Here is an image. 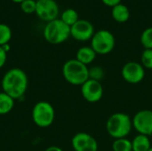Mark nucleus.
<instances>
[{
  "label": "nucleus",
  "instance_id": "nucleus-17",
  "mask_svg": "<svg viewBox=\"0 0 152 151\" xmlns=\"http://www.w3.org/2000/svg\"><path fill=\"white\" fill-rule=\"evenodd\" d=\"M61 20L65 24L71 27L79 20V17H78V13L76 10H74L72 8H69L62 12V13L61 15Z\"/></svg>",
  "mask_w": 152,
  "mask_h": 151
},
{
  "label": "nucleus",
  "instance_id": "nucleus-16",
  "mask_svg": "<svg viewBox=\"0 0 152 151\" xmlns=\"http://www.w3.org/2000/svg\"><path fill=\"white\" fill-rule=\"evenodd\" d=\"M15 100L4 92L0 93V115L10 113L14 108Z\"/></svg>",
  "mask_w": 152,
  "mask_h": 151
},
{
  "label": "nucleus",
  "instance_id": "nucleus-14",
  "mask_svg": "<svg viewBox=\"0 0 152 151\" xmlns=\"http://www.w3.org/2000/svg\"><path fill=\"white\" fill-rule=\"evenodd\" d=\"M96 53L91 46H83L79 48L76 54V59L85 65L91 64L96 58Z\"/></svg>",
  "mask_w": 152,
  "mask_h": 151
},
{
  "label": "nucleus",
  "instance_id": "nucleus-20",
  "mask_svg": "<svg viewBox=\"0 0 152 151\" xmlns=\"http://www.w3.org/2000/svg\"><path fill=\"white\" fill-rule=\"evenodd\" d=\"M141 44L144 49H152V27L144 29L141 35Z\"/></svg>",
  "mask_w": 152,
  "mask_h": 151
},
{
  "label": "nucleus",
  "instance_id": "nucleus-10",
  "mask_svg": "<svg viewBox=\"0 0 152 151\" xmlns=\"http://www.w3.org/2000/svg\"><path fill=\"white\" fill-rule=\"evenodd\" d=\"M94 33V25L87 20L79 19L70 27V36L79 42L91 40Z\"/></svg>",
  "mask_w": 152,
  "mask_h": 151
},
{
  "label": "nucleus",
  "instance_id": "nucleus-28",
  "mask_svg": "<svg viewBox=\"0 0 152 151\" xmlns=\"http://www.w3.org/2000/svg\"><path fill=\"white\" fill-rule=\"evenodd\" d=\"M12 2H14V3H19V4H20L22 1H24V0H12Z\"/></svg>",
  "mask_w": 152,
  "mask_h": 151
},
{
  "label": "nucleus",
  "instance_id": "nucleus-30",
  "mask_svg": "<svg viewBox=\"0 0 152 151\" xmlns=\"http://www.w3.org/2000/svg\"><path fill=\"white\" fill-rule=\"evenodd\" d=\"M35 1H36V2H37V1H40V0H35Z\"/></svg>",
  "mask_w": 152,
  "mask_h": 151
},
{
  "label": "nucleus",
  "instance_id": "nucleus-23",
  "mask_svg": "<svg viewBox=\"0 0 152 151\" xmlns=\"http://www.w3.org/2000/svg\"><path fill=\"white\" fill-rule=\"evenodd\" d=\"M37 2L35 0H24L20 3V9L24 13L31 14L36 12Z\"/></svg>",
  "mask_w": 152,
  "mask_h": 151
},
{
  "label": "nucleus",
  "instance_id": "nucleus-11",
  "mask_svg": "<svg viewBox=\"0 0 152 151\" xmlns=\"http://www.w3.org/2000/svg\"><path fill=\"white\" fill-rule=\"evenodd\" d=\"M81 94L87 102H98L103 96V86L99 81L88 79L81 85Z\"/></svg>",
  "mask_w": 152,
  "mask_h": 151
},
{
  "label": "nucleus",
  "instance_id": "nucleus-3",
  "mask_svg": "<svg viewBox=\"0 0 152 151\" xmlns=\"http://www.w3.org/2000/svg\"><path fill=\"white\" fill-rule=\"evenodd\" d=\"M62 75L70 85L81 86L89 79V69L77 59H71L63 64Z\"/></svg>",
  "mask_w": 152,
  "mask_h": 151
},
{
  "label": "nucleus",
  "instance_id": "nucleus-29",
  "mask_svg": "<svg viewBox=\"0 0 152 151\" xmlns=\"http://www.w3.org/2000/svg\"><path fill=\"white\" fill-rule=\"evenodd\" d=\"M148 151H152V147H151V149H150V150H148Z\"/></svg>",
  "mask_w": 152,
  "mask_h": 151
},
{
  "label": "nucleus",
  "instance_id": "nucleus-27",
  "mask_svg": "<svg viewBox=\"0 0 152 151\" xmlns=\"http://www.w3.org/2000/svg\"><path fill=\"white\" fill-rule=\"evenodd\" d=\"M2 47H3V49H4V50L6 52V53H8V52L10 51V49H11V47H10V44H6L3 45Z\"/></svg>",
  "mask_w": 152,
  "mask_h": 151
},
{
  "label": "nucleus",
  "instance_id": "nucleus-7",
  "mask_svg": "<svg viewBox=\"0 0 152 151\" xmlns=\"http://www.w3.org/2000/svg\"><path fill=\"white\" fill-rule=\"evenodd\" d=\"M121 75L126 82L133 85L139 84L145 77V69L140 62L128 61L122 67Z\"/></svg>",
  "mask_w": 152,
  "mask_h": 151
},
{
  "label": "nucleus",
  "instance_id": "nucleus-5",
  "mask_svg": "<svg viewBox=\"0 0 152 151\" xmlns=\"http://www.w3.org/2000/svg\"><path fill=\"white\" fill-rule=\"evenodd\" d=\"M31 117L36 125L41 128H46L53 123L55 110L51 103L45 101H41L34 105Z\"/></svg>",
  "mask_w": 152,
  "mask_h": 151
},
{
  "label": "nucleus",
  "instance_id": "nucleus-9",
  "mask_svg": "<svg viewBox=\"0 0 152 151\" xmlns=\"http://www.w3.org/2000/svg\"><path fill=\"white\" fill-rule=\"evenodd\" d=\"M60 12L59 5L55 0H40L37 2L36 14L46 22L58 19Z\"/></svg>",
  "mask_w": 152,
  "mask_h": 151
},
{
  "label": "nucleus",
  "instance_id": "nucleus-26",
  "mask_svg": "<svg viewBox=\"0 0 152 151\" xmlns=\"http://www.w3.org/2000/svg\"><path fill=\"white\" fill-rule=\"evenodd\" d=\"M45 151H63V150H62V149H61L60 147H57V146H50V147L46 148Z\"/></svg>",
  "mask_w": 152,
  "mask_h": 151
},
{
  "label": "nucleus",
  "instance_id": "nucleus-15",
  "mask_svg": "<svg viewBox=\"0 0 152 151\" xmlns=\"http://www.w3.org/2000/svg\"><path fill=\"white\" fill-rule=\"evenodd\" d=\"M151 148V144L149 136L138 134L132 141L133 151H148Z\"/></svg>",
  "mask_w": 152,
  "mask_h": 151
},
{
  "label": "nucleus",
  "instance_id": "nucleus-25",
  "mask_svg": "<svg viewBox=\"0 0 152 151\" xmlns=\"http://www.w3.org/2000/svg\"><path fill=\"white\" fill-rule=\"evenodd\" d=\"M102 2L105 5H107L109 7H111V8L114 7V6H116L117 4H121V0H102Z\"/></svg>",
  "mask_w": 152,
  "mask_h": 151
},
{
  "label": "nucleus",
  "instance_id": "nucleus-12",
  "mask_svg": "<svg viewBox=\"0 0 152 151\" xmlns=\"http://www.w3.org/2000/svg\"><path fill=\"white\" fill-rule=\"evenodd\" d=\"M75 151H98V142L94 136L87 133H77L71 139Z\"/></svg>",
  "mask_w": 152,
  "mask_h": 151
},
{
  "label": "nucleus",
  "instance_id": "nucleus-2",
  "mask_svg": "<svg viewBox=\"0 0 152 151\" xmlns=\"http://www.w3.org/2000/svg\"><path fill=\"white\" fill-rule=\"evenodd\" d=\"M133 129L132 118L129 115L123 112L112 114L106 122L107 133L112 138L120 139L126 138Z\"/></svg>",
  "mask_w": 152,
  "mask_h": 151
},
{
  "label": "nucleus",
  "instance_id": "nucleus-19",
  "mask_svg": "<svg viewBox=\"0 0 152 151\" xmlns=\"http://www.w3.org/2000/svg\"><path fill=\"white\" fill-rule=\"evenodd\" d=\"M12 36V33L11 28L4 23H0V46L9 44Z\"/></svg>",
  "mask_w": 152,
  "mask_h": 151
},
{
  "label": "nucleus",
  "instance_id": "nucleus-18",
  "mask_svg": "<svg viewBox=\"0 0 152 151\" xmlns=\"http://www.w3.org/2000/svg\"><path fill=\"white\" fill-rule=\"evenodd\" d=\"M113 151H133L132 141L127 138L116 139L112 143Z\"/></svg>",
  "mask_w": 152,
  "mask_h": 151
},
{
  "label": "nucleus",
  "instance_id": "nucleus-6",
  "mask_svg": "<svg viewBox=\"0 0 152 151\" xmlns=\"http://www.w3.org/2000/svg\"><path fill=\"white\" fill-rule=\"evenodd\" d=\"M115 45V36L110 31L107 29H101L96 31L91 39V47L94 49L96 54H108L113 51Z\"/></svg>",
  "mask_w": 152,
  "mask_h": 151
},
{
  "label": "nucleus",
  "instance_id": "nucleus-24",
  "mask_svg": "<svg viewBox=\"0 0 152 151\" xmlns=\"http://www.w3.org/2000/svg\"><path fill=\"white\" fill-rule=\"evenodd\" d=\"M7 61V53L3 49L2 46H0V69H2Z\"/></svg>",
  "mask_w": 152,
  "mask_h": 151
},
{
  "label": "nucleus",
  "instance_id": "nucleus-13",
  "mask_svg": "<svg viewBox=\"0 0 152 151\" xmlns=\"http://www.w3.org/2000/svg\"><path fill=\"white\" fill-rule=\"evenodd\" d=\"M130 15H131V13H130L129 8L122 3L112 7L111 16H112L113 20L118 23L126 22L130 19Z\"/></svg>",
  "mask_w": 152,
  "mask_h": 151
},
{
  "label": "nucleus",
  "instance_id": "nucleus-22",
  "mask_svg": "<svg viewBox=\"0 0 152 151\" xmlns=\"http://www.w3.org/2000/svg\"><path fill=\"white\" fill-rule=\"evenodd\" d=\"M141 64L144 69H152V49H144L141 56Z\"/></svg>",
  "mask_w": 152,
  "mask_h": 151
},
{
  "label": "nucleus",
  "instance_id": "nucleus-4",
  "mask_svg": "<svg viewBox=\"0 0 152 151\" xmlns=\"http://www.w3.org/2000/svg\"><path fill=\"white\" fill-rule=\"evenodd\" d=\"M43 34L45 39L49 44H60L70 36V27L61 19H56L46 23Z\"/></svg>",
  "mask_w": 152,
  "mask_h": 151
},
{
  "label": "nucleus",
  "instance_id": "nucleus-21",
  "mask_svg": "<svg viewBox=\"0 0 152 151\" xmlns=\"http://www.w3.org/2000/svg\"><path fill=\"white\" fill-rule=\"evenodd\" d=\"M104 77V69L100 66H94L89 69V79L101 82Z\"/></svg>",
  "mask_w": 152,
  "mask_h": 151
},
{
  "label": "nucleus",
  "instance_id": "nucleus-8",
  "mask_svg": "<svg viewBox=\"0 0 152 151\" xmlns=\"http://www.w3.org/2000/svg\"><path fill=\"white\" fill-rule=\"evenodd\" d=\"M133 128L139 134L146 136L152 135V110L142 109L135 113L132 118Z\"/></svg>",
  "mask_w": 152,
  "mask_h": 151
},
{
  "label": "nucleus",
  "instance_id": "nucleus-1",
  "mask_svg": "<svg viewBox=\"0 0 152 151\" xmlns=\"http://www.w3.org/2000/svg\"><path fill=\"white\" fill-rule=\"evenodd\" d=\"M28 85V76L24 70L19 68L9 69L3 77L1 86L4 93L14 100L20 99L27 92Z\"/></svg>",
  "mask_w": 152,
  "mask_h": 151
}]
</instances>
